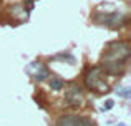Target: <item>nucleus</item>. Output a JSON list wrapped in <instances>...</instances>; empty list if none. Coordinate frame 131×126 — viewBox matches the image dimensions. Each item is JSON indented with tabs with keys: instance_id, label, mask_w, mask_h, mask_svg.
<instances>
[{
	"instance_id": "obj_10",
	"label": "nucleus",
	"mask_w": 131,
	"mask_h": 126,
	"mask_svg": "<svg viewBox=\"0 0 131 126\" xmlns=\"http://www.w3.org/2000/svg\"><path fill=\"white\" fill-rule=\"evenodd\" d=\"M25 3H28V7H32V0H25Z\"/></svg>"
},
{
	"instance_id": "obj_8",
	"label": "nucleus",
	"mask_w": 131,
	"mask_h": 126,
	"mask_svg": "<svg viewBox=\"0 0 131 126\" xmlns=\"http://www.w3.org/2000/svg\"><path fill=\"white\" fill-rule=\"evenodd\" d=\"M118 93L121 95V96H125V98H128V96H129V90H128V88H123V90H119Z\"/></svg>"
},
{
	"instance_id": "obj_1",
	"label": "nucleus",
	"mask_w": 131,
	"mask_h": 126,
	"mask_svg": "<svg viewBox=\"0 0 131 126\" xmlns=\"http://www.w3.org/2000/svg\"><path fill=\"white\" fill-rule=\"evenodd\" d=\"M131 50L129 45L125 42H115L108 47L106 53L103 55V63H123L125 60H128Z\"/></svg>"
},
{
	"instance_id": "obj_3",
	"label": "nucleus",
	"mask_w": 131,
	"mask_h": 126,
	"mask_svg": "<svg viewBox=\"0 0 131 126\" xmlns=\"http://www.w3.org/2000/svg\"><path fill=\"white\" fill-rule=\"evenodd\" d=\"M65 100L73 108L81 106V103H83V91H81V88L77 86V85H70V88L67 90V95H65Z\"/></svg>"
},
{
	"instance_id": "obj_4",
	"label": "nucleus",
	"mask_w": 131,
	"mask_h": 126,
	"mask_svg": "<svg viewBox=\"0 0 131 126\" xmlns=\"http://www.w3.org/2000/svg\"><path fill=\"white\" fill-rule=\"evenodd\" d=\"M58 126H93V123L85 116H61Z\"/></svg>"
},
{
	"instance_id": "obj_6",
	"label": "nucleus",
	"mask_w": 131,
	"mask_h": 126,
	"mask_svg": "<svg viewBox=\"0 0 131 126\" xmlns=\"http://www.w3.org/2000/svg\"><path fill=\"white\" fill-rule=\"evenodd\" d=\"M63 80L61 78H58V76H51L50 78V88L51 90H55V91H60L61 88H63Z\"/></svg>"
},
{
	"instance_id": "obj_5",
	"label": "nucleus",
	"mask_w": 131,
	"mask_h": 126,
	"mask_svg": "<svg viewBox=\"0 0 131 126\" xmlns=\"http://www.w3.org/2000/svg\"><path fill=\"white\" fill-rule=\"evenodd\" d=\"M10 13H12L15 18H18V20L27 18V12H25V8H23V7H20V5L12 7V8H10Z\"/></svg>"
},
{
	"instance_id": "obj_7",
	"label": "nucleus",
	"mask_w": 131,
	"mask_h": 126,
	"mask_svg": "<svg viewBox=\"0 0 131 126\" xmlns=\"http://www.w3.org/2000/svg\"><path fill=\"white\" fill-rule=\"evenodd\" d=\"M47 76H50V75H48V70L45 66H42V65H38V70H37V73H35V80L37 81H43Z\"/></svg>"
},
{
	"instance_id": "obj_2",
	"label": "nucleus",
	"mask_w": 131,
	"mask_h": 126,
	"mask_svg": "<svg viewBox=\"0 0 131 126\" xmlns=\"http://www.w3.org/2000/svg\"><path fill=\"white\" fill-rule=\"evenodd\" d=\"M86 86L95 91H108V85L105 81L103 71L100 68H91L86 75Z\"/></svg>"
},
{
	"instance_id": "obj_9",
	"label": "nucleus",
	"mask_w": 131,
	"mask_h": 126,
	"mask_svg": "<svg viewBox=\"0 0 131 126\" xmlns=\"http://www.w3.org/2000/svg\"><path fill=\"white\" fill-rule=\"evenodd\" d=\"M110 108H113V101L110 100V101H106V106H105V110H110Z\"/></svg>"
}]
</instances>
